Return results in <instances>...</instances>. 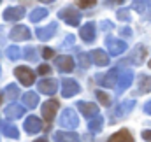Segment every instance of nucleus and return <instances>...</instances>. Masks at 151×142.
Here are the masks:
<instances>
[{
  "instance_id": "nucleus-50",
  "label": "nucleus",
  "mask_w": 151,
  "mask_h": 142,
  "mask_svg": "<svg viewBox=\"0 0 151 142\" xmlns=\"http://www.w3.org/2000/svg\"><path fill=\"white\" fill-rule=\"evenodd\" d=\"M0 2H2V0H0Z\"/></svg>"
},
{
  "instance_id": "nucleus-34",
  "label": "nucleus",
  "mask_w": 151,
  "mask_h": 142,
  "mask_svg": "<svg viewBox=\"0 0 151 142\" xmlns=\"http://www.w3.org/2000/svg\"><path fill=\"white\" fill-rule=\"evenodd\" d=\"M74 42H76L74 37L67 35V37H65V42H63V47H65V49H70V47H74Z\"/></svg>"
},
{
  "instance_id": "nucleus-48",
  "label": "nucleus",
  "mask_w": 151,
  "mask_h": 142,
  "mask_svg": "<svg viewBox=\"0 0 151 142\" xmlns=\"http://www.w3.org/2000/svg\"><path fill=\"white\" fill-rule=\"evenodd\" d=\"M0 102H2V93H0Z\"/></svg>"
},
{
  "instance_id": "nucleus-36",
  "label": "nucleus",
  "mask_w": 151,
  "mask_h": 142,
  "mask_svg": "<svg viewBox=\"0 0 151 142\" xmlns=\"http://www.w3.org/2000/svg\"><path fill=\"white\" fill-rule=\"evenodd\" d=\"M25 56H27V60H35V51H34V47H27Z\"/></svg>"
},
{
  "instance_id": "nucleus-30",
  "label": "nucleus",
  "mask_w": 151,
  "mask_h": 142,
  "mask_svg": "<svg viewBox=\"0 0 151 142\" xmlns=\"http://www.w3.org/2000/svg\"><path fill=\"white\" fill-rule=\"evenodd\" d=\"M77 62H79V65H81L83 69H88V67H90V63H91L93 60H91V55L81 53V55H79V58H77Z\"/></svg>"
},
{
  "instance_id": "nucleus-12",
  "label": "nucleus",
  "mask_w": 151,
  "mask_h": 142,
  "mask_svg": "<svg viewBox=\"0 0 151 142\" xmlns=\"http://www.w3.org/2000/svg\"><path fill=\"white\" fill-rule=\"evenodd\" d=\"M4 19L5 21H16V19H21L25 16V9L23 7H9L4 11Z\"/></svg>"
},
{
  "instance_id": "nucleus-9",
  "label": "nucleus",
  "mask_w": 151,
  "mask_h": 142,
  "mask_svg": "<svg viewBox=\"0 0 151 142\" xmlns=\"http://www.w3.org/2000/svg\"><path fill=\"white\" fill-rule=\"evenodd\" d=\"M23 128L27 130V133H39L42 130V121L39 119L37 116H30V118H27Z\"/></svg>"
},
{
  "instance_id": "nucleus-31",
  "label": "nucleus",
  "mask_w": 151,
  "mask_h": 142,
  "mask_svg": "<svg viewBox=\"0 0 151 142\" xmlns=\"http://www.w3.org/2000/svg\"><path fill=\"white\" fill-rule=\"evenodd\" d=\"M97 98H99V102H100L104 107L111 105V98H109V95H107V93H104V91H97Z\"/></svg>"
},
{
  "instance_id": "nucleus-10",
  "label": "nucleus",
  "mask_w": 151,
  "mask_h": 142,
  "mask_svg": "<svg viewBox=\"0 0 151 142\" xmlns=\"http://www.w3.org/2000/svg\"><path fill=\"white\" fill-rule=\"evenodd\" d=\"M119 75H121V74H119L118 69H111V70L102 77V86H106V88H114V86H118Z\"/></svg>"
},
{
  "instance_id": "nucleus-35",
  "label": "nucleus",
  "mask_w": 151,
  "mask_h": 142,
  "mask_svg": "<svg viewBox=\"0 0 151 142\" xmlns=\"http://www.w3.org/2000/svg\"><path fill=\"white\" fill-rule=\"evenodd\" d=\"M146 7H148V2H135V4H134V9L139 11V12H144Z\"/></svg>"
},
{
  "instance_id": "nucleus-32",
  "label": "nucleus",
  "mask_w": 151,
  "mask_h": 142,
  "mask_svg": "<svg viewBox=\"0 0 151 142\" xmlns=\"http://www.w3.org/2000/svg\"><path fill=\"white\" fill-rule=\"evenodd\" d=\"M118 19L128 21V19H130V11H128V9H119V11H118Z\"/></svg>"
},
{
  "instance_id": "nucleus-46",
  "label": "nucleus",
  "mask_w": 151,
  "mask_h": 142,
  "mask_svg": "<svg viewBox=\"0 0 151 142\" xmlns=\"http://www.w3.org/2000/svg\"><path fill=\"white\" fill-rule=\"evenodd\" d=\"M34 142H47V141H44V139H39V141H34Z\"/></svg>"
},
{
  "instance_id": "nucleus-27",
  "label": "nucleus",
  "mask_w": 151,
  "mask_h": 142,
  "mask_svg": "<svg viewBox=\"0 0 151 142\" xmlns=\"http://www.w3.org/2000/svg\"><path fill=\"white\" fill-rule=\"evenodd\" d=\"M151 91V77L141 75L139 77V93H150Z\"/></svg>"
},
{
  "instance_id": "nucleus-4",
  "label": "nucleus",
  "mask_w": 151,
  "mask_h": 142,
  "mask_svg": "<svg viewBox=\"0 0 151 142\" xmlns=\"http://www.w3.org/2000/svg\"><path fill=\"white\" fill-rule=\"evenodd\" d=\"M58 107H60L58 100H47V102L42 105V116H44V119H46L47 123H51V121L55 119Z\"/></svg>"
},
{
  "instance_id": "nucleus-19",
  "label": "nucleus",
  "mask_w": 151,
  "mask_h": 142,
  "mask_svg": "<svg viewBox=\"0 0 151 142\" xmlns=\"http://www.w3.org/2000/svg\"><path fill=\"white\" fill-rule=\"evenodd\" d=\"M91 60H93V63L99 65V67L109 65V56H107L102 49H93V51H91Z\"/></svg>"
},
{
  "instance_id": "nucleus-21",
  "label": "nucleus",
  "mask_w": 151,
  "mask_h": 142,
  "mask_svg": "<svg viewBox=\"0 0 151 142\" xmlns=\"http://www.w3.org/2000/svg\"><path fill=\"white\" fill-rule=\"evenodd\" d=\"M56 142H79V135L74 132H56L55 133Z\"/></svg>"
},
{
  "instance_id": "nucleus-47",
  "label": "nucleus",
  "mask_w": 151,
  "mask_h": 142,
  "mask_svg": "<svg viewBox=\"0 0 151 142\" xmlns=\"http://www.w3.org/2000/svg\"><path fill=\"white\" fill-rule=\"evenodd\" d=\"M135 2H148V0H135Z\"/></svg>"
},
{
  "instance_id": "nucleus-13",
  "label": "nucleus",
  "mask_w": 151,
  "mask_h": 142,
  "mask_svg": "<svg viewBox=\"0 0 151 142\" xmlns=\"http://www.w3.org/2000/svg\"><path fill=\"white\" fill-rule=\"evenodd\" d=\"M146 53H148V49H146L142 44H139V46L132 51L130 62H132L134 65H142V63H144V58H146Z\"/></svg>"
},
{
  "instance_id": "nucleus-6",
  "label": "nucleus",
  "mask_w": 151,
  "mask_h": 142,
  "mask_svg": "<svg viewBox=\"0 0 151 142\" xmlns=\"http://www.w3.org/2000/svg\"><path fill=\"white\" fill-rule=\"evenodd\" d=\"M107 49H109V53L113 56H118V55H121V53L127 51V44L123 40H118V39L111 37V39H107Z\"/></svg>"
},
{
  "instance_id": "nucleus-37",
  "label": "nucleus",
  "mask_w": 151,
  "mask_h": 142,
  "mask_svg": "<svg viewBox=\"0 0 151 142\" xmlns=\"http://www.w3.org/2000/svg\"><path fill=\"white\" fill-rule=\"evenodd\" d=\"M37 72H39V74H42V75H46V74H49V72H51V67L44 63V65H40V67H39Z\"/></svg>"
},
{
  "instance_id": "nucleus-1",
  "label": "nucleus",
  "mask_w": 151,
  "mask_h": 142,
  "mask_svg": "<svg viewBox=\"0 0 151 142\" xmlns=\"http://www.w3.org/2000/svg\"><path fill=\"white\" fill-rule=\"evenodd\" d=\"M79 125V118L76 116L74 109H63L62 116H60V126L62 128H77Z\"/></svg>"
},
{
  "instance_id": "nucleus-18",
  "label": "nucleus",
  "mask_w": 151,
  "mask_h": 142,
  "mask_svg": "<svg viewBox=\"0 0 151 142\" xmlns=\"http://www.w3.org/2000/svg\"><path fill=\"white\" fill-rule=\"evenodd\" d=\"M25 114V105H18V104H11L5 109V118L7 119H18Z\"/></svg>"
},
{
  "instance_id": "nucleus-43",
  "label": "nucleus",
  "mask_w": 151,
  "mask_h": 142,
  "mask_svg": "<svg viewBox=\"0 0 151 142\" xmlns=\"http://www.w3.org/2000/svg\"><path fill=\"white\" fill-rule=\"evenodd\" d=\"M144 110H146L148 114H151V100L148 102V104H146V105H144Z\"/></svg>"
},
{
  "instance_id": "nucleus-7",
  "label": "nucleus",
  "mask_w": 151,
  "mask_h": 142,
  "mask_svg": "<svg viewBox=\"0 0 151 142\" xmlns=\"http://www.w3.org/2000/svg\"><path fill=\"white\" fill-rule=\"evenodd\" d=\"M9 37L12 39V40H28L32 34H30V30L25 27V25H19V27H14L12 30H11V34Z\"/></svg>"
},
{
  "instance_id": "nucleus-39",
  "label": "nucleus",
  "mask_w": 151,
  "mask_h": 142,
  "mask_svg": "<svg viewBox=\"0 0 151 142\" xmlns=\"http://www.w3.org/2000/svg\"><path fill=\"white\" fill-rule=\"evenodd\" d=\"M42 55H44V58H51L55 53H53V49H49V47H46L44 51H42Z\"/></svg>"
},
{
  "instance_id": "nucleus-2",
  "label": "nucleus",
  "mask_w": 151,
  "mask_h": 142,
  "mask_svg": "<svg viewBox=\"0 0 151 142\" xmlns=\"http://www.w3.org/2000/svg\"><path fill=\"white\" fill-rule=\"evenodd\" d=\"M58 16H60L65 23H69L70 27H77V25L81 23V12L76 11V7H65V9H62Z\"/></svg>"
},
{
  "instance_id": "nucleus-22",
  "label": "nucleus",
  "mask_w": 151,
  "mask_h": 142,
  "mask_svg": "<svg viewBox=\"0 0 151 142\" xmlns=\"http://www.w3.org/2000/svg\"><path fill=\"white\" fill-rule=\"evenodd\" d=\"M55 30H56V23H51L49 27L39 28L37 32H35V34H37V37L40 39V40H44V42H46V40H49L51 37L55 35Z\"/></svg>"
},
{
  "instance_id": "nucleus-3",
  "label": "nucleus",
  "mask_w": 151,
  "mask_h": 142,
  "mask_svg": "<svg viewBox=\"0 0 151 142\" xmlns=\"http://www.w3.org/2000/svg\"><path fill=\"white\" fill-rule=\"evenodd\" d=\"M14 75L19 79V82H21L23 86H30V84H34V81H35V74H34V70H30L28 67H18V69L14 70Z\"/></svg>"
},
{
  "instance_id": "nucleus-8",
  "label": "nucleus",
  "mask_w": 151,
  "mask_h": 142,
  "mask_svg": "<svg viewBox=\"0 0 151 142\" xmlns=\"http://www.w3.org/2000/svg\"><path fill=\"white\" fill-rule=\"evenodd\" d=\"M58 90V82L55 79H44L39 82V91L44 95H55Z\"/></svg>"
},
{
  "instance_id": "nucleus-24",
  "label": "nucleus",
  "mask_w": 151,
  "mask_h": 142,
  "mask_svg": "<svg viewBox=\"0 0 151 142\" xmlns=\"http://www.w3.org/2000/svg\"><path fill=\"white\" fill-rule=\"evenodd\" d=\"M23 105L28 107V109H34V107L39 105V97L37 93H34V91H28V93H25L23 95Z\"/></svg>"
},
{
  "instance_id": "nucleus-42",
  "label": "nucleus",
  "mask_w": 151,
  "mask_h": 142,
  "mask_svg": "<svg viewBox=\"0 0 151 142\" xmlns=\"http://www.w3.org/2000/svg\"><path fill=\"white\" fill-rule=\"evenodd\" d=\"M102 28H113V23H109V21H102Z\"/></svg>"
},
{
  "instance_id": "nucleus-15",
  "label": "nucleus",
  "mask_w": 151,
  "mask_h": 142,
  "mask_svg": "<svg viewBox=\"0 0 151 142\" xmlns=\"http://www.w3.org/2000/svg\"><path fill=\"white\" fill-rule=\"evenodd\" d=\"M55 63L62 72H72V69H74V60L70 56H67V55L55 58Z\"/></svg>"
},
{
  "instance_id": "nucleus-26",
  "label": "nucleus",
  "mask_w": 151,
  "mask_h": 142,
  "mask_svg": "<svg viewBox=\"0 0 151 142\" xmlns=\"http://www.w3.org/2000/svg\"><path fill=\"white\" fill-rule=\"evenodd\" d=\"M4 95H5V100H16L19 97V88L16 84H7Z\"/></svg>"
},
{
  "instance_id": "nucleus-44",
  "label": "nucleus",
  "mask_w": 151,
  "mask_h": 142,
  "mask_svg": "<svg viewBox=\"0 0 151 142\" xmlns=\"http://www.w3.org/2000/svg\"><path fill=\"white\" fill-rule=\"evenodd\" d=\"M121 2H123V0H107L109 5H111V4H121Z\"/></svg>"
},
{
  "instance_id": "nucleus-29",
  "label": "nucleus",
  "mask_w": 151,
  "mask_h": 142,
  "mask_svg": "<svg viewBox=\"0 0 151 142\" xmlns=\"http://www.w3.org/2000/svg\"><path fill=\"white\" fill-rule=\"evenodd\" d=\"M5 53H7V58H9V60H18V58L21 56V51H19V47H16V46H9Z\"/></svg>"
},
{
  "instance_id": "nucleus-33",
  "label": "nucleus",
  "mask_w": 151,
  "mask_h": 142,
  "mask_svg": "<svg viewBox=\"0 0 151 142\" xmlns=\"http://www.w3.org/2000/svg\"><path fill=\"white\" fill-rule=\"evenodd\" d=\"M95 2H97V0H77V4H79V7H81V9L93 7V5H95Z\"/></svg>"
},
{
  "instance_id": "nucleus-17",
  "label": "nucleus",
  "mask_w": 151,
  "mask_h": 142,
  "mask_svg": "<svg viewBox=\"0 0 151 142\" xmlns=\"http://www.w3.org/2000/svg\"><path fill=\"white\" fill-rule=\"evenodd\" d=\"M135 105V100H132V98H128V100H123V102H119V105L116 107V110H114V114L118 116V118H123V116H127L132 109Z\"/></svg>"
},
{
  "instance_id": "nucleus-14",
  "label": "nucleus",
  "mask_w": 151,
  "mask_h": 142,
  "mask_svg": "<svg viewBox=\"0 0 151 142\" xmlns=\"http://www.w3.org/2000/svg\"><path fill=\"white\" fill-rule=\"evenodd\" d=\"M132 79H134V74L132 72H121L119 79H118V88H116V93L121 95L130 84H132Z\"/></svg>"
},
{
  "instance_id": "nucleus-16",
  "label": "nucleus",
  "mask_w": 151,
  "mask_h": 142,
  "mask_svg": "<svg viewBox=\"0 0 151 142\" xmlns=\"http://www.w3.org/2000/svg\"><path fill=\"white\" fill-rule=\"evenodd\" d=\"M79 35L81 39L84 40V42H91V40H95V23H86V25H83L81 27V30H79Z\"/></svg>"
},
{
  "instance_id": "nucleus-28",
  "label": "nucleus",
  "mask_w": 151,
  "mask_h": 142,
  "mask_svg": "<svg viewBox=\"0 0 151 142\" xmlns=\"http://www.w3.org/2000/svg\"><path fill=\"white\" fill-rule=\"evenodd\" d=\"M46 16H47V9L39 7V9H34V11H32V14H30V21H32V23H39V21L44 19Z\"/></svg>"
},
{
  "instance_id": "nucleus-40",
  "label": "nucleus",
  "mask_w": 151,
  "mask_h": 142,
  "mask_svg": "<svg viewBox=\"0 0 151 142\" xmlns=\"http://www.w3.org/2000/svg\"><path fill=\"white\" fill-rule=\"evenodd\" d=\"M121 35L123 37H130L132 35V30H130L128 27H125V28H121Z\"/></svg>"
},
{
  "instance_id": "nucleus-23",
  "label": "nucleus",
  "mask_w": 151,
  "mask_h": 142,
  "mask_svg": "<svg viewBox=\"0 0 151 142\" xmlns=\"http://www.w3.org/2000/svg\"><path fill=\"white\" fill-rule=\"evenodd\" d=\"M107 142H134V137H132V133L128 130H119L113 137H109Z\"/></svg>"
},
{
  "instance_id": "nucleus-5",
  "label": "nucleus",
  "mask_w": 151,
  "mask_h": 142,
  "mask_svg": "<svg viewBox=\"0 0 151 142\" xmlns=\"http://www.w3.org/2000/svg\"><path fill=\"white\" fill-rule=\"evenodd\" d=\"M79 84L76 82L74 79H63L62 81V95L65 97V98H70V97H74L76 93H79Z\"/></svg>"
},
{
  "instance_id": "nucleus-20",
  "label": "nucleus",
  "mask_w": 151,
  "mask_h": 142,
  "mask_svg": "<svg viewBox=\"0 0 151 142\" xmlns=\"http://www.w3.org/2000/svg\"><path fill=\"white\" fill-rule=\"evenodd\" d=\"M0 130H2V133H4L5 137H11V139H18V137H19L18 128H16L14 125L7 123V121H2V123H0Z\"/></svg>"
},
{
  "instance_id": "nucleus-49",
  "label": "nucleus",
  "mask_w": 151,
  "mask_h": 142,
  "mask_svg": "<svg viewBox=\"0 0 151 142\" xmlns=\"http://www.w3.org/2000/svg\"><path fill=\"white\" fill-rule=\"evenodd\" d=\"M150 69H151V60H150Z\"/></svg>"
},
{
  "instance_id": "nucleus-45",
  "label": "nucleus",
  "mask_w": 151,
  "mask_h": 142,
  "mask_svg": "<svg viewBox=\"0 0 151 142\" xmlns=\"http://www.w3.org/2000/svg\"><path fill=\"white\" fill-rule=\"evenodd\" d=\"M39 2H44V4H49V2H53V0H39Z\"/></svg>"
},
{
  "instance_id": "nucleus-25",
  "label": "nucleus",
  "mask_w": 151,
  "mask_h": 142,
  "mask_svg": "<svg viewBox=\"0 0 151 142\" xmlns=\"http://www.w3.org/2000/svg\"><path fill=\"white\" fill-rule=\"evenodd\" d=\"M102 126H104V119H102L100 116L91 118L90 123H88V128H90V132H93V133H99V132L102 130Z\"/></svg>"
},
{
  "instance_id": "nucleus-11",
  "label": "nucleus",
  "mask_w": 151,
  "mask_h": 142,
  "mask_svg": "<svg viewBox=\"0 0 151 142\" xmlns=\"http://www.w3.org/2000/svg\"><path fill=\"white\" fill-rule=\"evenodd\" d=\"M77 109L86 118H95L99 114V107L95 105V104H91V102H77Z\"/></svg>"
},
{
  "instance_id": "nucleus-38",
  "label": "nucleus",
  "mask_w": 151,
  "mask_h": 142,
  "mask_svg": "<svg viewBox=\"0 0 151 142\" xmlns=\"http://www.w3.org/2000/svg\"><path fill=\"white\" fill-rule=\"evenodd\" d=\"M142 139L146 142H151V130H144L142 132Z\"/></svg>"
},
{
  "instance_id": "nucleus-41",
  "label": "nucleus",
  "mask_w": 151,
  "mask_h": 142,
  "mask_svg": "<svg viewBox=\"0 0 151 142\" xmlns=\"http://www.w3.org/2000/svg\"><path fill=\"white\" fill-rule=\"evenodd\" d=\"M83 142H93V137L90 133H86V135H83Z\"/></svg>"
}]
</instances>
